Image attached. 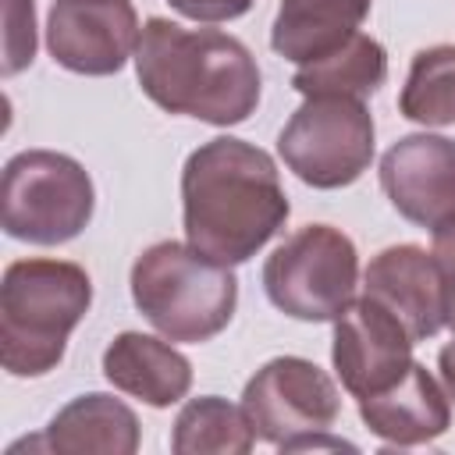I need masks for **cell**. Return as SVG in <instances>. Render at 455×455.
Segmentation results:
<instances>
[{"instance_id":"obj_1","label":"cell","mask_w":455,"mask_h":455,"mask_svg":"<svg viewBox=\"0 0 455 455\" xmlns=\"http://www.w3.org/2000/svg\"><path fill=\"white\" fill-rule=\"evenodd\" d=\"M288 196L270 153L245 139H210L181 171L185 242L217 263L252 259L288 220Z\"/></svg>"},{"instance_id":"obj_2","label":"cell","mask_w":455,"mask_h":455,"mask_svg":"<svg viewBox=\"0 0 455 455\" xmlns=\"http://www.w3.org/2000/svg\"><path fill=\"white\" fill-rule=\"evenodd\" d=\"M135 75L160 110L217 128L249 121L263 85L256 57L242 39L217 28H181L167 18L142 25Z\"/></svg>"},{"instance_id":"obj_3","label":"cell","mask_w":455,"mask_h":455,"mask_svg":"<svg viewBox=\"0 0 455 455\" xmlns=\"http://www.w3.org/2000/svg\"><path fill=\"white\" fill-rule=\"evenodd\" d=\"M92 306V281L68 259H14L0 284V363L11 377L50 373Z\"/></svg>"},{"instance_id":"obj_4","label":"cell","mask_w":455,"mask_h":455,"mask_svg":"<svg viewBox=\"0 0 455 455\" xmlns=\"http://www.w3.org/2000/svg\"><path fill=\"white\" fill-rule=\"evenodd\" d=\"M132 302L167 341L199 345L231 323L238 281L188 242H156L132 263Z\"/></svg>"},{"instance_id":"obj_5","label":"cell","mask_w":455,"mask_h":455,"mask_svg":"<svg viewBox=\"0 0 455 455\" xmlns=\"http://www.w3.org/2000/svg\"><path fill=\"white\" fill-rule=\"evenodd\" d=\"M96 192L89 171L53 149L14 153L0 185V224L11 238L32 245H60L92 220Z\"/></svg>"},{"instance_id":"obj_6","label":"cell","mask_w":455,"mask_h":455,"mask_svg":"<svg viewBox=\"0 0 455 455\" xmlns=\"http://www.w3.org/2000/svg\"><path fill=\"white\" fill-rule=\"evenodd\" d=\"M359 252L352 238L331 224H306L284 238L263 263L267 299L306 323L338 320L355 299Z\"/></svg>"},{"instance_id":"obj_7","label":"cell","mask_w":455,"mask_h":455,"mask_svg":"<svg viewBox=\"0 0 455 455\" xmlns=\"http://www.w3.org/2000/svg\"><path fill=\"white\" fill-rule=\"evenodd\" d=\"M277 153L299 181L345 188L373 160V114L352 96H306L281 128Z\"/></svg>"},{"instance_id":"obj_8","label":"cell","mask_w":455,"mask_h":455,"mask_svg":"<svg viewBox=\"0 0 455 455\" xmlns=\"http://www.w3.org/2000/svg\"><path fill=\"white\" fill-rule=\"evenodd\" d=\"M242 409L259 441L299 451L302 441L327 434L338 423L341 395L334 380L302 355L263 363L242 391Z\"/></svg>"},{"instance_id":"obj_9","label":"cell","mask_w":455,"mask_h":455,"mask_svg":"<svg viewBox=\"0 0 455 455\" xmlns=\"http://www.w3.org/2000/svg\"><path fill=\"white\" fill-rule=\"evenodd\" d=\"M412 345L416 341L405 323L377 299L363 295L334 320L331 363L352 398H370L405 377L412 366Z\"/></svg>"},{"instance_id":"obj_10","label":"cell","mask_w":455,"mask_h":455,"mask_svg":"<svg viewBox=\"0 0 455 455\" xmlns=\"http://www.w3.org/2000/svg\"><path fill=\"white\" fill-rule=\"evenodd\" d=\"M139 14L132 0H53L46 18L50 57L75 75H117L139 50Z\"/></svg>"},{"instance_id":"obj_11","label":"cell","mask_w":455,"mask_h":455,"mask_svg":"<svg viewBox=\"0 0 455 455\" xmlns=\"http://www.w3.org/2000/svg\"><path fill=\"white\" fill-rule=\"evenodd\" d=\"M380 188L416 228L437 231L455 220V139L402 135L380 156Z\"/></svg>"},{"instance_id":"obj_12","label":"cell","mask_w":455,"mask_h":455,"mask_svg":"<svg viewBox=\"0 0 455 455\" xmlns=\"http://www.w3.org/2000/svg\"><path fill=\"white\" fill-rule=\"evenodd\" d=\"M363 288L391 309L412 341H427L444 327V291L437 263L419 245H387L363 270Z\"/></svg>"},{"instance_id":"obj_13","label":"cell","mask_w":455,"mask_h":455,"mask_svg":"<svg viewBox=\"0 0 455 455\" xmlns=\"http://www.w3.org/2000/svg\"><path fill=\"white\" fill-rule=\"evenodd\" d=\"M359 416L366 430L384 444L412 448L437 441L451 427V402L441 391V384L427 373V366L412 359L398 384H391L380 395L359 398Z\"/></svg>"},{"instance_id":"obj_14","label":"cell","mask_w":455,"mask_h":455,"mask_svg":"<svg viewBox=\"0 0 455 455\" xmlns=\"http://www.w3.org/2000/svg\"><path fill=\"white\" fill-rule=\"evenodd\" d=\"M103 377L117 391H124L153 409H167L188 395L192 363L174 345H167L153 334L124 331L103 352Z\"/></svg>"},{"instance_id":"obj_15","label":"cell","mask_w":455,"mask_h":455,"mask_svg":"<svg viewBox=\"0 0 455 455\" xmlns=\"http://www.w3.org/2000/svg\"><path fill=\"white\" fill-rule=\"evenodd\" d=\"M57 455H132L139 448V416L114 395H78L46 427L43 437L25 441Z\"/></svg>"},{"instance_id":"obj_16","label":"cell","mask_w":455,"mask_h":455,"mask_svg":"<svg viewBox=\"0 0 455 455\" xmlns=\"http://www.w3.org/2000/svg\"><path fill=\"white\" fill-rule=\"evenodd\" d=\"M373 0H281L270 46L291 64H309L359 32Z\"/></svg>"},{"instance_id":"obj_17","label":"cell","mask_w":455,"mask_h":455,"mask_svg":"<svg viewBox=\"0 0 455 455\" xmlns=\"http://www.w3.org/2000/svg\"><path fill=\"white\" fill-rule=\"evenodd\" d=\"M387 78V53L373 36L355 32L338 50L299 64L291 75V89L302 96H352L366 100L373 96Z\"/></svg>"},{"instance_id":"obj_18","label":"cell","mask_w":455,"mask_h":455,"mask_svg":"<svg viewBox=\"0 0 455 455\" xmlns=\"http://www.w3.org/2000/svg\"><path fill=\"white\" fill-rule=\"evenodd\" d=\"M256 444V430L242 405L220 395L188 398L174 419L171 448L178 455H245Z\"/></svg>"},{"instance_id":"obj_19","label":"cell","mask_w":455,"mask_h":455,"mask_svg":"<svg viewBox=\"0 0 455 455\" xmlns=\"http://www.w3.org/2000/svg\"><path fill=\"white\" fill-rule=\"evenodd\" d=\"M402 117L427 124V128H444L455 124V46H427L412 57L409 78L398 96Z\"/></svg>"},{"instance_id":"obj_20","label":"cell","mask_w":455,"mask_h":455,"mask_svg":"<svg viewBox=\"0 0 455 455\" xmlns=\"http://www.w3.org/2000/svg\"><path fill=\"white\" fill-rule=\"evenodd\" d=\"M36 57V7L32 0H4V78L28 68Z\"/></svg>"},{"instance_id":"obj_21","label":"cell","mask_w":455,"mask_h":455,"mask_svg":"<svg viewBox=\"0 0 455 455\" xmlns=\"http://www.w3.org/2000/svg\"><path fill=\"white\" fill-rule=\"evenodd\" d=\"M437 274H441V291H444V323L455 331V220L434 231V249H430Z\"/></svg>"},{"instance_id":"obj_22","label":"cell","mask_w":455,"mask_h":455,"mask_svg":"<svg viewBox=\"0 0 455 455\" xmlns=\"http://www.w3.org/2000/svg\"><path fill=\"white\" fill-rule=\"evenodd\" d=\"M167 4L192 21H235L252 7V0H167Z\"/></svg>"},{"instance_id":"obj_23","label":"cell","mask_w":455,"mask_h":455,"mask_svg":"<svg viewBox=\"0 0 455 455\" xmlns=\"http://www.w3.org/2000/svg\"><path fill=\"white\" fill-rule=\"evenodd\" d=\"M437 373H441V384H444L448 402L455 405V341H448V345L437 352Z\"/></svg>"}]
</instances>
